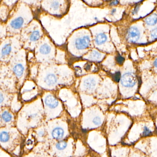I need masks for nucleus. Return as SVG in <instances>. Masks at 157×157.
<instances>
[{"instance_id":"1","label":"nucleus","mask_w":157,"mask_h":157,"mask_svg":"<svg viewBox=\"0 0 157 157\" xmlns=\"http://www.w3.org/2000/svg\"><path fill=\"white\" fill-rule=\"evenodd\" d=\"M26 51L22 48L6 63L0 64V88L19 93L28 73Z\"/></svg>"},{"instance_id":"2","label":"nucleus","mask_w":157,"mask_h":157,"mask_svg":"<svg viewBox=\"0 0 157 157\" xmlns=\"http://www.w3.org/2000/svg\"><path fill=\"white\" fill-rule=\"evenodd\" d=\"M33 19L32 8L20 0L12 8L6 22L7 36L19 35Z\"/></svg>"},{"instance_id":"3","label":"nucleus","mask_w":157,"mask_h":157,"mask_svg":"<svg viewBox=\"0 0 157 157\" xmlns=\"http://www.w3.org/2000/svg\"><path fill=\"white\" fill-rule=\"evenodd\" d=\"M22 134L16 126H8L0 129V147L10 154L22 142Z\"/></svg>"},{"instance_id":"4","label":"nucleus","mask_w":157,"mask_h":157,"mask_svg":"<svg viewBox=\"0 0 157 157\" xmlns=\"http://www.w3.org/2000/svg\"><path fill=\"white\" fill-rule=\"evenodd\" d=\"M42 35L40 26L37 21L34 19L20 34V40L22 48L26 51L33 48Z\"/></svg>"},{"instance_id":"5","label":"nucleus","mask_w":157,"mask_h":157,"mask_svg":"<svg viewBox=\"0 0 157 157\" xmlns=\"http://www.w3.org/2000/svg\"><path fill=\"white\" fill-rule=\"evenodd\" d=\"M19 35L6 36L0 39V64L8 62L22 49Z\"/></svg>"},{"instance_id":"6","label":"nucleus","mask_w":157,"mask_h":157,"mask_svg":"<svg viewBox=\"0 0 157 157\" xmlns=\"http://www.w3.org/2000/svg\"><path fill=\"white\" fill-rule=\"evenodd\" d=\"M16 115L10 107L0 109V129L8 126H16Z\"/></svg>"},{"instance_id":"7","label":"nucleus","mask_w":157,"mask_h":157,"mask_svg":"<svg viewBox=\"0 0 157 157\" xmlns=\"http://www.w3.org/2000/svg\"><path fill=\"white\" fill-rule=\"evenodd\" d=\"M18 93H12L0 88V109L5 107H10L16 95Z\"/></svg>"},{"instance_id":"8","label":"nucleus","mask_w":157,"mask_h":157,"mask_svg":"<svg viewBox=\"0 0 157 157\" xmlns=\"http://www.w3.org/2000/svg\"><path fill=\"white\" fill-rule=\"evenodd\" d=\"M137 82L135 75L132 73H125L121 78V83L126 87H132Z\"/></svg>"},{"instance_id":"9","label":"nucleus","mask_w":157,"mask_h":157,"mask_svg":"<svg viewBox=\"0 0 157 157\" xmlns=\"http://www.w3.org/2000/svg\"><path fill=\"white\" fill-rule=\"evenodd\" d=\"M140 37V31L137 27L132 26L129 28L127 33L128 41L131 43H135Z\"/></svg>"},{"instance_id":"10","label":"nucleus","mask_w":157,"mask_h":157,"mask_svg":"<svg viewBox=\"0 0 157 157\" xmlns=\"http://www.w3.org/2000/svg\"><path fill=\"white\" fill-rule=\"evenodd\" d=\"M90 38L88 35H84L76 40L75 45L77 49L83 50L87 49L89 46Z\"/></svg>"},{"instance_id":"11","label":"nucleus","mask_w":157,"mask_h":157,"mask_svg":"<svg viewBox=\"0 0 157 157\" xmlns=\"http://www.w3.org/2000/svg\"><path fill=\"white\" fill-rule=\"evenodd\" d=\"M12 9L8 6L1 2L0 4V21L6 24Z\"/></svg>"},{"instance_id":"12","label":"nucleus","mask_w":157,"mask_h":157,"mask_svg":"<svg viewBox=\"0 0 157 157\" xmlns=\"http://www.w3.org/2000/svg\"><path fill=\"white\" fill-rule=\"evenodd\" d=\"M44 101L46 106L51 108H55L58 105V101L52 95L47 96L45 98Z\"/></svg>"},{"instance_id":"13","label":"nucleus","mask_w":157,"mask_h":157,"mask_svg":"<svg viewBox=\"0 0 157 157\" xmlns=\"http://www.w3.org/2000/svg\"><path fill=\"white\" fill-rule=\"evenodd\" d=\"M64 130L61 127H56L52 130V135L55 139L58 140L62 138L64 135Z\"/></svg>"},{"instance_id":"14","label":"nucleus","mask_w":157,"mask_h":157,"mask_svg":"<svg viewBox=\"0 0 157 157\" xmlns=\"http://www.w3.org/2000/svg\"><path fill=\"white\" fill-rule=\"evenodd\" d=\"M57 78L56 76L52 74H48L44 78V82L48 86H52L56 84Z\"/></svg>"},{"instance_id":"15","label":"nucleus","mask_w":157,"mask_h":157,"mask_svg":"<svg viewBox=\"0 0 157 157\" xmlns=\"http://www.w3.org/2000/svg\"><path fill=\"white\" fill-rule=\"evenodd\" d=\"M145 22L147 25L150 26H154L157 23V14H152L145 19Z\"/></svg>"},{"instance_id":"16","label":"nucleus","mask_w":157,"mask_h":157,"mask_svg":"<svg viewBox=\"0 0 157 157\" xmlns=\"http://www.w3.org/2000/svg\"><path fill=\"white\" fill-rule=\"evenodd\" d=\"M96 84V83L95 80L94 78H89L84 80V86L87 90H91L94 88Z\"/></svg>"},{"instance_id":"17","label":"nucleus","mask_w":157,"mask_h":157,"mask_svg":"<svg viewBox=\"0 0 157 157\" xmlns=\"http://www.w3.org/2000/svg\"><path fill=\"white\" fill-rule=\"evenodd\" d=\"M107 36L104 33L98 34L95 38L96 44L97 45L103 44L107 41Z\"/></svg>"},{"instance_id":"18","label":"nucleus","mask_w":157,"mask_h":157,"mask_svg":"<svg viewBox=\"0 0 157 157\" xmlns=\"http://www.w3.org/2000/svg\"><path fill=\"white\" fill-rule=\"evenodd\" d=\"M51 49L50 46H49L47 44L44 43L41 45L39 46L38 51L39 53L42 55H47L50 52Z\"/></svg>"},{"instance_id":"19","label":"nucleus","mask_w":157,"mask_h":157,"mask_svg":"<svg viewBox=\"0 0 157 157\" xmlns=\"http://www.w3.org/2000/svg\"><path fill=\"white\" fill-rule=\"evenodd\" d=\"M61 3L58 0H52L50 4V7L52 11L54 12L58 11L60 9Z\"/></svg>"},{"instance_id":"20","label":"nucleus","mask_w":157,"mask_h":157,"mask_svg":"<svg viewBox=\"0 0 157 157\" xmlns=\"http://www.w3.org/2000/svg\"><path fill=\"white\" fill-rule=\"evenodd\" d=\"M29 5L32 8H34L39 6L41 0H21Z\"/></svg>"},{"instance_id":"21","label":"nucleus","mask_w":157,"mask_h":157,"mask_svg":"<svg viewBox=\"0 0 157 157\" xmlns=\"http://www.w3.org/2000/svg\"><path fill=\"white\" fill-rule=\"evenodd\" d=\"M7 36L6 24L0 21V39Z\"/></svg>"},{"instance_id":"22","label":"nucleus","mask_w":157,"mask_h":157,"mask_svg":"<svg viewBox=\"0 0 157 157\" xmlns=\"http://www.w3.org/2000/svg\"><path fill=\"white\" fill-rule=\"evenodd\" d=\"M19 1L20 0H2V2L8 6L12 9L14 6H15Z\"/></svg>"},{"instance_id":"23","label":"nucleus","mask_w":157,"mask_h":157,"mask_svg":"<svg viewBox=\"0 0 157 157\" xmlns=\"http://www.w3.org/2000/svg\"><path fill=\"white\" fill-rule=\"evenodd\" d=\"M102 58V54L100 52L93 51L91 52L90 55V58L92 60H97L100 59Z\"/></svg>"},{"instance_id":"24","label":"nucleus","mask_w":157,"mask_h":157,"mask_svg":"<svg viewBox=\"0 0 157 157\" xmlns=\"http://www.w3.org/2000/svg\"><path fill=\"white\" fill-rule=\"evenodd\" d=\"M67 146V142L65 141H61L56 144V148L59 150H63L64 149H65Z\"/></svg>"},{"instance_id":"25","label":"nucleus","mask_w":157,"mask_h":157,"mask_svg":"<svg viewBox=\"0 0 157 157\" xmlns=\"http://www.w3.org/2000/svg\"><path fill=\"white\" fill-rule=\"evenodd\" d=\"M152 132L149 129V128L147 126H144L142 132V135L144 137H148L152 134Z\"/></svg>"},{"instance_id":"26","label":"nucleus","mask_w":157,"mask_h":157,"mask_svg":"<svg viewBox=\"0 0 157 157\" xmlns=\"http://www.w3.org/2000/svg\"><path fill=\"white\" fill-rule=\"evenodd\" d=\"M151 37L153 39H157V27L152 30L151 32Z\"/></svg>"},{"instance_id":"27","label":"nucleus","mask_w":157,"mask_h":157,"mask_svg":"<svg viewBox=\"0 0 157 157\" xmlns=\"http://www.w3.org/2000/svg\"><path fill=\"white\" fill-rule=\"evenodd\" d=\"M93 122L96 126H99L102 123L101 119L99 117H95L93 120Z\"/></svg>"},{"instance_id":"28","label":"nucleus","mask_w":157,"mask_h":157,"mask_svg":"<svg viewBox=\"0 0 157 157\" xmlns=\"http://www.w3.org/2000/svg\"><path fill=\"white\" fill-rule=\"evenodd\" d=\"M116 61H117V63L120 65L122 64L123 62L124 61V58H123L122 56H121L120 55H118V56L116 57Z\"/></svg>"},{"instance_id":"29","label":"nucleus","mask_w":157,"mask_h":157,"mask_svg":"<svg viewBox=\"0 0 157 157\" xmlns=\"http://www.w3.org/2000/svg\"><path fill=\"white\" fill-rule=\"evenodd\" d=\"M119 2L118 0H112L109 3V6L111 7L117 6L119 4Z\"/></svg>"},{"instance_id":"30","label":"nucleus","mask_w":157,"mask_h":157,"mask_svg":"<svg viewBox=\"0 0 157 157\" xmlns=\"http://www.w3.org/2000/svg\"><path fill=\"white\" fill-rule=\"evenodd\" d=\"M120 72H117L114 75V80L116 81H119L120 79Z\"/></svg>"},{"instance_id":"31","label":"nucleus","mask_w":157,"mask_h":157,"mask_svg":"<svg viewBox=\"0 0 157 157\" xmlns=\"http://www.w3.org/2000/svg\"><path fill=\"white\" fill-rule=\"evenodd\" d=\"M116 12H117V10H116V8H113V9L111 10V11H110V14H111V15H112V16H114V15H115Z\"/></svg>"},{"instance_id":"32","label":"nucleus","mask_w":157,"mask_h":157,"mask_svg":"<svg viewBox=\"0 0 157 157\" xmlns=\"http://www.w3.org/2000/svg\"><path fill=\"white\" fill-rule=\"evenodd\" d=\"M38 135L40 137H42L44 135V132L43 131H40L38 132Z\"/></svg>"},{"instance_id":"33","label":"nucleus","mask_w":157,"mask_h":157,"mask_svg":"<svg viewBox=\"0 0 157 157\" xmlns=\"http://www.w3.org/2000/svg\"><path fill=\"white\" fill-rule=\"evenodd\" d=\"M154 65L156 68H157V58L155 59L154 62Z\"/></svg>"},{"instance_id":"34","label":"nucleus","mask_w":157,"mask_h":157,"mask_svg":"<svg viewBox=\"0 0 157 157\" xmlns=\"http://www.w3.org/2000/svg\"><path fill=\"white\" fill-rule=\"evenodd\" d=\"M94 19L96 20H98V18H97V17H95V18H94Z\"/></svg>"},{"instance_id":"35","label":"nucleus","mask_w":157,"mask_h":157,"mask_svg":"<svg viewBox=\"0 0 157 157\" xmlns=\"http://www.w3.org/2000/svg\"><path fill=\"white\" fill-rule=\"evenodd\" d=\"M2 0H0V4H1L2 2Z\"/></svg>"},{"instance_id":"36","label":"nucleus","mask_w":157,"mask_h":157,"mask_svg":"<svg viewBox=\"0 0 157 157\" xmlns=\"http://www.w3.org/2000/svg\"><path fill=\"white\" fill-rule=\"evenodd\" d=\"M138 157H141L140 156H139L138 155Z\"/></svg>"}]
</instances>
